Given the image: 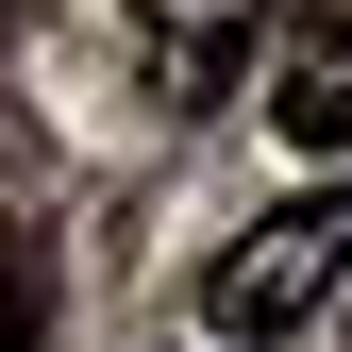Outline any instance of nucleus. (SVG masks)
<instances>
[{"instance_id": "obj_1", "label": "nucleus", "mask_w": 352, "mask_h": 352, "mask_svg": "<svg viewBox=\"0 0 352 352\" xmlns=\"http://www.w3.org/2000/svg\"><path fill=\"white\" fill-rule=\"evenodd\" d=\"M336 269H352V185H302V201H269V218L201 269V319L269 352V336H302V319L336 302Z\"/></svg>"}, {"instance_id": "obj_2", "label": "nucleus", "mask_w": 352, "mask_h": 352, "mask_svg": "<svg viewBox=\"0 0 352 352\" xmlns=\"http://www.w3.org/2000/svg\"><path fill=\"white\" fill-rule=\"evenodd\" d=\"M269 118L302 151H352V34H302V51L269 67Z\"/></svg>"}, {"instance_id": "obj_3", "label": "nucleus", "mask_w": 352, "mask_h": 352, "mask_svg": "<svg viewBox=\"0 0 352 352\" xmlns=\"http://www.w3.org/2000/svg\"><path fill=\"white\" fill-rule=\"evenodd\" d=\"M0 352H51V285H34V252H0Z\"/></svg>"}, {"instance_id": "obj_4", "label": "nucleus", "mask_w": 352, "mask_h": 352, "mask_svg": "<svg viewBox=\"0 0 352 352\" xmlns=\"http://www.w3.org/2000/svg\"><path fill=\"white\" fill-rule=\"evenodd\" d=\"M302 34H352V0H319V17H302Z\"/></svg>"}]
</instances>
